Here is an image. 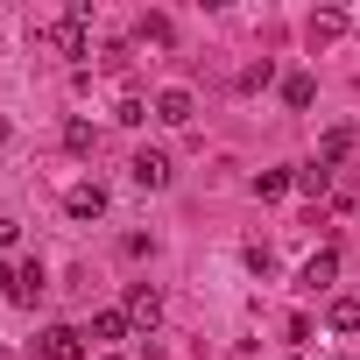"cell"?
Here are the masks:
<instances>
[{"instance_id": "6da1fadb", "label": "cell", "mask_w": 360, "mask_h": 360, "mask_svg": "<svg viewBox=\"0 0 360 360\" xmlns=\"http://www.w3.org/2000/svg\"><path fill=\"white\" fill-rule=\"evenodd\" d=\"M57 50H64V57H92V0H71V8H64Z\"/></svg>"}, {"instance_id": "7a4b0ae2", "label": "cell", "mask_w": 360, "mask_h": 360, "mask_svg": "<svg viewBox=\"0 0 360 360\" xmlns=\"http://www.w3.org/2000/svg\"><path fill=\"white\" fill-rule=\"evenodd\" d=\"M36 353H43V360H85V332H78V325H50V332L36 339Z\"/></svg>"}, {"instance_id": "3957f363", "label": "cell", "mask_w": 360, "mask_h": 360, "mask_svg": "<svg viewBox=\"0 0 360 360\" xmlns=\"http://www.w3.org/2000/svg\"><path fill=\"white\" fill-rule=\"evenodd\" d=\"M127 176H134L141 191H169V155H162V148H141V155L127 162Z\"/></svg>"}, {"instance_id": "277c9868", "label": "cell", "mask_w": 360, "mask_h": 360, "mask_svg": "<svg viewBox=\"0 0 360 360\" xmlns=\"http://www.w3.org/2000/svg\"><path fill=\"white\" fill-rule=\"evenodd\" d=\"M155 318H162V290H155V283H134V290H127V325L155 332Z\"/></svg>"}, {"instance_id": "5b68a950", "label": "cell", "mask_w": 360, "mask_h": 360, "mask_svg": "<svg viewBox=\"0 0 360 360\" xmlns=\"http://www.w3.org/2000/svg\"><path fill=\"white\" fill-rule=\"evenodd\" d=\"M191 113H198V99H191L184 85H162V92H155V120H162V127H184Z\"/></svg>"}, {"instance_id": "8992f818", "label": "cell", "mask_w": 360, "mask_h": 360, "mask_svg": "<svg viewBox=\"0 0 360 360\" xmlns=\"http://www.w3.org/2000/svg\"><path fill=\"white\" fill-rule=\"evenodd\" d=\"M0 283H8V297H15V304H36V297H43V262H15Z\"/></svg>"}, {"instance_id": "52a82bcc", "label": "cell", "mask_w": 360, "mask_h": 360, "mask_svg": "<svg viewBox=\"0 0 360 360\" xmlns=\"http://www.w3.org/2000/svg\"><path fill=\"white\" fill-rule=\"evenodd\" d=\"M64 212H71V219H99V212H106V184H71V191H64Z\"/></svg>"}, {"instance_id": "ba28073f", "label": "cell", "mask_w": 360, "mask_h": 360, "mask_svg": "<svg viewBox=\"0 0 360 360\" xmlns=\"http://www.w3.org/2000/svg\"><path fill=\"white\" fill-rule=\"evenodd\" d=\"M332 276H339V248H318V255L304 262V276H297V283H304V290H332Z\"/></svg>"}, {"instance_id": "9c48e42d", "label": "cell", "mask_w": 360, "mask_h": 360, "mask_svg": "<svg viewBox=\"0 0 360 360\" xmlns=\"http://www.w3.org/2000/svg\"><path fill=\"white\" fill-rule=\"evenodd\" d=\"M127 332H134L127 311H92V332H85V339H92V346H113V339H127Z\"/></svg>"}, {"instance_id": "30bf717a", "label": "cell", "mask_w": 360, "mask_h": 360, "mask_svg": "<svg viewBox=\"0 0 360 360\" xmlns=\"http://www.w3.org/2000/svg\"><path fill=\"white\" fill-rule=\"evenodd\" d=\"M325 325L332 332H360V297H332L325 304Z\"/></svg>"}, {"instance_id": "8fae6325", "label": "cell", "mask_w": 360, "mask_h": 360, "mask_svg": "<svg viewBox=\"0 0 360 360\" xmlns=\"http://www.w3.org/2000/svg\"><path fill=\"white\" fill-rule=\"evenodd\" d=\"M311 99H318V78H311V71H297V78H283V106H297V113H304Z\"/></svg>"}, {"instance_id": "7c38bea8", "label": "cell", "mask_w": 360, "mask_h": 360, "mask_svg": "<svg viewBox=\"0 0 360 360\" xmlns=\"http://www.w3.org/2000/svg\"><path fill=\"white\" fill-rule=\"evenodd\" d=\"M346 148H353V127H332V134L318 141V162H325V169H339V162H346Z\"/></svg>"}, {"instance_id": "4fadbf2b", "label": "cell", "mask_w": 360, "mask_h": 360, "mask_svg": "<svg viewBox=\"0 0 360 360\" xmlns=\"http://www.w3.org/2000/svg\"><path fill=\"white\" fill-rule=\"evenodd\" d=\"M297 191H311V198H325V191H332V169H325L318 155H311V162L297 169Z\"/></svg>"}, {"instance_id": "5bb4252c", "label": "cell", "mask_w": 360, "mask_h": 360, "mask_svg": "<svg viewBox=\"0 0 360 360\" xmlns=\"http://www.w3.org/2000/svg\"><path fill=\"white\" fill-rule=\"evenodd\" d=\"M64 148H71V155H92V148H99V127H92V120H71V127H64Z\"/></svg>"}, {"instance_id": "9a60e30c", "label": "cell", "mask_w": 360, "mask_h": 360, "mask_svg": "<svg viewBox=\"0 0 360 360\" xmlns=\"http://www.w3.org/2000/svg\"><path fill=\"white\" fill-rule=\"evenodd\" d=\"M283 191H297L290 169H262V176H255V198H283Z\"/></svg>"}, {"instance_id": "2e32d148", "label": "cell", "mask_w": 360, "mask_h": 360, "mask_svg": "<svg viewBox=\"0 0 360 360\" xmlns=\"http://www.w3.org/2000/svg\"><path fill=\"white\" fill-rule=\"evenodd\" d=\"M134 43H148V50H162V43H169V15H141V29H134Z\"/></svg>"}, {"instance_id": "e0dca14e", "label": "cell", "mask_w": 360, "mask_h": 360, "mask_svg": "<svg viewBox=\"0 0 360 360\" xmlns=\"http://www.w3.org/2000/svg\"><path fill=\"white\" fill-rule=\"evenodd\" d=\"M332 36H346V15H318L311 22V43H332Z\"/></svg>"}, {"instance_id": "ac0fdd59", "label": "cell", "mask_w": 360, "mask_h": 360, "mask_svg": "<svg viewBox=\"0 0 360 360\" xmlns=\"http://www.w3.org/2000/svg\"><path fill=\"white\" fill-rule=\"evenodd\" d=\"M269 78H276V64H269V57H262V64H248V71H240V85H248V92H262V85H269Z\"/></svg>"}, {"instance_id": "d6986e66", "label": "cell", "mask_w": 360, "mask_h": 360, "mask_svg": "<svg viewBox=\"0 0 360 360\" xmlns=\"http://www.w3.org/2000/svg\"><path fill=\"white\" fill-rule=\"evenodd\" d=\"M113 120H120V127H141V120H148V106H141V99H120V106H113Z\"/></svg>"}, {"instance_id": "ffe728a7", "label": "cell", "mask_w": 360, "mask_h": 360, "mask_svg": "<svg viewBox=\"0 0 360 360\" xmlns=\"http://www.w3.org/2000/svg\"><path fill=\"white\" fill-rule=\"evenodd\" d=\"M15 240H22V226H15V219H0V255H8Z\"/></svg>"}, {"instance_id": "44dd1931", "label": "cell", "mask_w": 360, "mask_h": 360, "mask_svg": "<svg viewBox=\"0 0 360 360\" xmlns=\"http://www.w3.org/2000/svg\"><path fill=\"white\" fill-rule=\"evenodd\" d=\"M106 360H127V353H106Z\"/></svg>"}]
</instances>
